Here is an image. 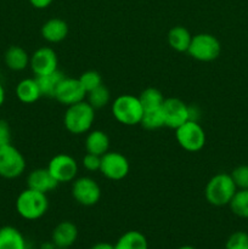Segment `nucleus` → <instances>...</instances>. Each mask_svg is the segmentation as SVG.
<instances>
[{
  "instance_id": "1",
  "label": "nucleus",
  "mask_w": 248,
  "mask_h": 249,
  "mask_svg": "<svg viewBox=\"0 0 248 249\" xmlns=\"http://www.w3.org/2000/svg\"><path fill=\"white\" fill-rule=\"evenodd\" d=\"M48 209L49 198L43 192L27 187L16 198V212L24 220H38L45 215Z\"/></svg>"
},
{
  "instance_id": "2",
  "label": "nucleus",
  "mask_w": 248,
  "mask_h": 249,
  "mask_svg": "<svg viewBox=\"0 0 248 249\" xmlns=\"http://www.w3.org/2000/svg\"><path fill=\"white\" fill-rule=\"evenodd\" d=\"M94 121L95 109L85 100L68 106L63 116L66 130L73 135H82L90 131Z\"/></svg>"
},
{
  "instance_id": "3",
  "label": "nucleus",
  "mask_w": 248,
  "mask_h": 249,
  "mask_svg": "<svg viewBox=\"0 0 248 249\" xmlns=\"http://www.w3.org/2000/svg\"><path fill=\"white\" fill-rule=\"evenodd\" d=\"M237 191L235 182L230 174L219 173L212 177L207 182L204 196L207 202L214 207L229 206L233 195Z\"/></svg>"
},
{
  "instance_id": "4",
  "label": "nucleus",
  "mask_w": 248,
  "mask_h": 249,
  "mask_svg": "<svg viewBox=\"0 0 248 249\" xmlns=\"http://www.w3.org/2000/svg\"><path fill=\"white\" fill-rule=\"evenodd\" d=\"M112 114L118 123L133 126L141 123L143 107L139 97L124 94L117 97L112 104Z\"/></svg>"
},
{
  "instance_id": "5",
  "label": "nucleus",
  "mask_w": 248,
  "mask_h": 249,
  "mask_svg": "<svg viewBox=\"0 0 248 249\" xmlns=\"http://www.w3.org/2000/svg\"><path fill=\"white\" fill-rule=\"evenodd\" d=\"M221 53V44L216 36L209 33H199L192 36L187 53L192 58L201 62H212L216 60Z\"/></svg>"
},
{
  "instance_id": "6",
  "label": "nucleus",
  "mask_w": 248,
  "mask_h": 249,
  "mask_svg": "<svg viewBox=\"0 0 248 249\" xmlns=\"http://www.w3.org/2000/svg\"><path fill=\"white\" fill-rule=\"evenodd\" d=\"M175 138L181 148L187 152H198L206 145V133L196 121H187L175 129Z\"/></svg>"
},
{
  "instance_id": "7",
  "label": "nucleus",
  "mask_w": 248,
  "mask_h": 249,
  "mask_svg": "<svg viewBox=\"0 0 248 249\" xmlns=\"http://www.w3.org/2000/svg\"><path fill=\"white\" fill-rule=\"evenodd\" d=\"M26 170V160L21 151L12 143L0 146V177L4 179H16Z\"/></svg>"
},
{
  "instance_id": "8",
  "label": "nucleus",
  "mask_w": 248,
  "mask_h": 249,
  "mask_svg": "<svg viewBox=\"0 0 248 249\" xmlns=\"http://www.w3.org/2000/svg\"><path fill=\"white\" fill-rule=\"evenodd\" d=\"M72 196L80 206L92 207L101 198V187L90 177L75 178L72 181Z\"/></svg>"
},
{
  "instance_id": "9",
  "label": "nucleus",
  "mask_w": 248,
  "mask_h": 249,
  "mask_svg": "<svg viewBox=\"0 0 248 249\" xmlns=\"http://www.w3.org/2000/svg\"><path fill=\"white\" fill-rule=\"evenodd\" d=\"M130 170L128 158L121 152L108 151L101 156V165L100 173L108 180L119 181L126 178Z\"/></svg>"
},
{
  "instance_id": "10",
  "label": "nucleus",
  "mask_w": 248,
  "mask_h": 249,
  "mask_svg": "<svg viewBox=\"0 0 248 249\" xmlns=\"http://www.w3.org/2000/svg\"><path fill=\"white\" fill-rule=\"evenodd\" d=\"M46 168L58 184L72 182L78 175L77 160L72 156L66 155V153H58L53 156Z\"/></svg>"
},
{
  "instance_id": "11",
  "label": "nucleus",
  "mask_w": 248,
  "mask_h": 249,
  "mask_svg": "<svg viewBox=\"0 0 248 249\" xmlns=\"http://www.w3.org/2000/svg\"><path fill=\"white\" fill-rule=\"evenodd\" d=\"M162 112L165 126L174 130L190 121V106L177 97L165 99L162 105Z\"/></svg>"
},
{
  "instance_id": "12",
  "label": "nucleus",
  "mask_w": 248,
  "mask_h": 249,
  "mask_svg": "<svg viewBox=\"0 0 248 249\" xmlns=\"http://www.w3.org/2000/svg\"><path fill=\"white\" fill-rule=\"evenodd\" d=\"M85 97H87V92L83 89L78 78L71 77H65L61 80L53 95V99L66 107L84 101Z\"/></svg>"
},
{
  "instance_id": "13",
  "label": "nucleus",
  "mask_w": 248,
  "mask_h": 249,
  "mask_svg": "<svg viewBox=\"0 0 248 249\" xmlns=\"http://www.w3.org/2000/svg\"><path fill=\"white\" fill-rule=\"evenodd\" d=\"M29 66L35 77L46 75L58 70V57L55 50L49 46H43L31 55Z\"/></svg>"
},
{
  "instance_id": "14",
  "label": "nucleus",
  "mask_w": 248,
  "mask_h": 249,
  "mask_svg": "<svg viewBox=\"0 0 248 249\" xmlns=\"http://www.w3.org/2000/svg\"><path fill=\"white\" fill-rule=\"evenodd\" d=\"M78 238V228L72 221H61L51 233V241L58 249H70Z\"/></svg>"
},
{
  "instance_id": "15",
  "label": "nucleus",
  "mask_w": 248,
  "mask_h": 249,
  "mask_svg": "<svg viewBox=\"0 0 248 249\" xmlns=\"http://www.w3.org/2000/svg\"><path fill=\"white\" fill-rule=\"evenodd\" d=\"M58 186V182L51 175L48 168H38L32 170L27 177V187L35 191L48 194Z\"/></svg>"
},
{
  "instance_id": "16",
  "label": "nucleus",
  "mask_w": 248,
  "mask_h": 249,
  "mask_svg": "<svg viewBox=\"0 0 248 249\" xmlns=\"http://www.w3.org/2000/svg\"><path fill=\"white\" fill-rule=\"evenodd\" d=\"M68 31H70V28H68V24L65 19L53 17V18L48 19L41 26L40 33L44 40L51 44H57L67 38Z\"/></svg>"
},
{
  "instance_id": "17",
  "label": "nucleus",
  "mask_w": 248,
  "mask_h": 249,
  "mask_svg": "<svg viewBox=\"0 0 248 249\" xmlns=\"http://www.w3.org/2000/svg\"><path fill=\"white\" fill-rule=\"evenodd\" d=\"M29 61H31V56L22 46L12 45L5 51V65L9 70L15 71V72H21L26 70L29 66Z\"/></svg>"
},
{
  "instance_id": "18",
  "label": "nucleus",
  "mask_w": 248,
  "mask_h": 249,
  "mask_svg": "<svg viewBox=\"0 0 248 249\" xmlns=\"http://www.w3.org/2000/svg\"><path fill=\"white\" fill-rule=\"evenodd\" d=\"M85 150L88 153H92L96 156H102L109 150V138L105 131L91 130L88 131V135L85 138Z\"/></svg>"
},
{
  "instance_id": "19",
  "label": "nucleus",
  "mask_w": 248,
  "mask_h": 249,
  "mask_svg": "<svg viewBox=\"0 0 248 249\" xmlns=\"http://www.w3.org/2000/svg\"><path fill=\"white\" fill-rule=\"evenodd\" d=\"M16 96L22 104L31 105L41 97L40 89L35 77L22 79L16 87Z\"/></svg>"
},
{
  "instance_id": "20",
  "label": "nucleus",
  "mask_w": 248,
  "mask_h": 249,
  "mask_svg": "<svg viewBox=\"0 0 248 249\" xmlns=\"http://www.w3.org/2000/svg\"><path fill=\"white\" fill-rule=\"evenodd\" d=\"M0 249H27V241L14 226L0 228Z\"/></svg>"
},
{
  "instance_id": "21",
  "label": "nucleus",
  "mask_w": 248,
  "mask_h": 249,
  "mask_svg": "<svg viewBox=\"0 0 248 249\" xmlns=\"http://www.w3.org/2000/svg\"><path fill=\"white\" fill-rule=\"evenodd\" d=\"M191 40V33L182 26H175L168 32V44L177 53H187Z\"/></svg>"
},
{
  "instance_id": "22",
  "label": "nucleus",
  "mask_w": 248,
  "mask_h": 249,
  "mask_svg": "<svg viewBox=\"0 0 248 249\" xmlns=\"http://www.w3.org/2000/svg\"><path fill=\"white\" fill-rule=\"evenodd\" d=\"M113 246L114 249H148V242L146 236L136 230L124 232Z\"/></svg>"
},
{
  "instance_id": "23",
  "label": "nucleus",
  "mask_w": 248,
  "mask_h": 249,
  "mask_svg": "<svg viewBox=\"0 0 248 249\" xmlns=\"http://www.w3.org/2000/svg\"><path fill=\"white\" fill-rule=\"evenodd\" d=\"M66 75L63 74L61 71H55L53 73H49L46 75H40V77H35L36 82H38L39 89H40L41 96L46 97H53L55 95L56 89H57L58 84L61 83V80L65 78Z\"/></svg>"
},
{
  "instance_id": "24",
  "label": "nucleus",
  "mask_w": 248,
  "mask_h": 249,
  "mask_svg": "<svg viewBox=\"0 0 248 249\" xmlns=\"http://www.w3.org/2000/svg\"><path fill=\"white\" fill-rule=\"evenodd\" d=\"M139 100H140L141 105H142L143 111H147V109L160 108L165 99L163 96L162 91H159L158 89H156V88H147V89H145L139 95Z\"/></svg>"
},
{
  "instance_id": "25",
  "label": "nucleus",
  "mask_w": 248,
  "mask_h": 249,
  "mask_svg": "<svg viewBox=\"0 0 248 249\" xmlns=\"http://www.w3.org/2000/svg\"><path fill=\"white\" fill-rule=\"evenodd\" d=\"M87 99L88 104L96 111V109L104 108L105 106L109 104V101H111V92H109L108 88L106 85L101 84L100 87L95 88L94 90L88 92Z\"/></svg>"
},
{
  "instance_id": "26",
  "label": "nucleus",
  "mask_w": 248,
  "mask_h": 249,
  "mask_svg": "<svg viewBox=\"0 0 248 249\" xmlns=\"http://www.w3.org/2000/svg\"><path fill=\"white\" fill-rule=\"evenodd\" d=\"M229 207L235 215L248 219V189L237 190L229 203Z\"/></svg>"
},
{
  "instance_id": "27",
  "label": "nucleus",
  "mask_w": 248,
  "mask_h": 249,
  "mask_svg": "<svg viewBox=\"0 0 248 249\" xmlns=\"http://www.w3.org/2000/svg\"><path fill=\"white\" fill-rule=\"evenodd\" d=\"M140 124L143 128L147 129V130H157V129L165 126L162 107L157 109H147V111H143V116Z\"/></svg>"
},
{
  "instance_id": "28",
  "label": "nucleus",
  "mask_w": 248,
  "mask_h": 249,
  "mask_svg": "<svg viewBox=\"0 0 248 249\" xmlns=\"http://www.w3.org/2000/svg\"><path fill=\"white\" fill-rule=\"evenodd\" d=\"M78 80H79V83L82 84L83 89L85 90L87 94L102 84L101 75L96 71H85L84 73L80 74Z\"/></svg>"
},
{
  "instance_id": "29",
  "label": "nucleus",
  "mask_w": 248,
  "mask_h": 249,
  "mask_svg": "<svg viewBox=\"0 0 248 249\" xmlns=\"http://www.w3.org/2000/svg\"><path fill=\"white\" fill-rule=\"evenodd\" d=\"M225 249H248V233L245 231H236L225 243Z\"/></svg>"
},
{
  "instance_id": "30",
  "label": "nucleus",
  "mask_w": 248,
  "mask_h": 249,
  "mask_svg": "<svg viewBox=\"0 0 248 249\" xmlns=\"http://www.w3.org/2000/svg\"><path fill=\"white\" fill-rule=\"evenodd\" d=\"M230 175L237 190L248 189V165H238L232 170Z\"/></svg>"
},
{
  "instance_id": "31",
  "label": "nucleus",
  "mask_w": 248,
  "mask_h": 249,
  "mask_svg": "<svg viewBox=\"0 0 248 249\" xmlns=\"http://www.w3.org/2000/svg\"><path fill=\"white\" fill-rule=\"evenodd\" d=\"M82 164L88 172H100V165H101V156L92 155V153H88L83 157Z\"/></svg>"
},
{
  "instance_id": "32",
  "label": "nucleus",
  "mask_w": 248,
  "mask_h": 249,
  "mask_svg": "<svg viewBox=\"0 0 248 249\" xmlns=\"http://www.w3.org/2000/svg\"><path fill=\"white\" fill-rule=\"evenodd\" d=\"M7 143H11V129L6 121L0 119V146Z\"/></svg>"
},
{
  "instance_id": "33",
  "label": "nucleus",
  "mask_w": 248,
  "mask_h": 249,
  "mask_svg": "<svg viewBox=\"0 0 248 249\" xmlns=\"http://www.w3.org/2000/svg\"><path fill=\"white\" fill-rule=\"evenodd\" d=\"M53 0H29L32 6L35 7V9L38 10L46 9V7H49L51 4H53Z\"/></svg>"
},
{
  "instance_id": "34",
  "label": "nucleus",
  "mask_w": 248,
  "mask_h": 249,
  "mask_svg": "<svg viewBox=\"0 0 248 249\" xmlns=\"http://www.w3.org/2000/svg\"><path fill=\"white\" fill-rule=\"evenodd\" d=\"M90 249H114V246L108 242H99L95 243L94 246H91Z\"/></svg>"
},
{
  "instance_id": "35",
  "label": "nucleus",
  "mask_w": 248,
  "mask_h": 249,
  "mask_svg": "<svg viewBox=\"0 0 248 249\" xmlns=\"http://www.w3.org/2000/svg\"><path fill=\"white\" fill-rule=\"evenodd\" d=\"M5 97H6V94H5L4 85H2L1 83H0V108H1V106H2V105H4Z\"/></svg>"
},
{
  "instance_id": "36",
  "label": "nucleus",
  "mask_w": 248,
  "mask_h": 249,
  "mask_svg": "<svg viewBox=\"0 0 248 249\" xmlns=\"http://www.w3.org/2000/svg\"><path fill=\"white\" fill-rule=\"evenodd\" d=\"M40 249H58V248L56 247L55 243H53V241H50V242H44V243H41Z\"/></svg>"
},
{
  "instance_id": "37",
  "label": "nucleus",
  "mask_w": 248,
  "mask_h": 249,
  "mask_svg": "<svg viewBox=\"0 0 248 249\" xmlns=\"http://www.w3.org/2000/svg\"><path fill=\"white\" fill-rule=\"evenodd\" d=\"M177 249H196V248L192 247V246H181V247H179Z\"/></svg>"
}]
</instances>
